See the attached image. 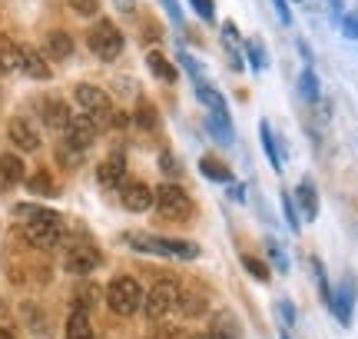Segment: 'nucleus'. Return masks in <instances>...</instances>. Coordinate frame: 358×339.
I'll use <instances>...</instances> for the list:
<instances>
[{"label": "nucleus", "instance_id": "nucleus-1", "mask_svg": "<svg viewBox=\"0 0 358 339\" xmlns=\"http://www.w3.org/2000/svg\"><path fill=\"white\" fill-rule=\"evenodd\" d=\"M13 216H24L27 226H24V236L40 249H50L60 243L64 236V223L53 209H40V207H30V203H20L13 207Z\"/></svg>", "mask_w": 358, "mask_h": 339}, {"label": "nucleus", "instance_id": "nucleus-2", "mask_svg": "<svg viewBox=\"0 0 358 339\" xmlns=\"http://www.w3.org/2000/svg\"><path fill=\"white\" fill-rule=\"evenodd\" d=\"M133 249L153 253V256H169V260H199V243L192 240H169V236H150V233H127L123 236Z\"/></svg>", "mask_w": 358, "mask_h": 339}, {"label": "nucleus", "instance_id": "nucleus-3", "mask_svg": "<svg viewBox=\"0 0 358 339\" xmlns=\"http://www.w3.org/2000/svg\"><path fill=\"white\" fill-rule=\"evenodd\" d=\"M143 296L146 293L140 289V283L133 276H116L113 283L106 286V303H110V310L116 316H133L143 306Z\"/></svg>", "mask_w": 358, "mask_h": 339}, {"label": "nucleus", "instance_id": "nucleus-4", "mask_svg": "<svg viewBox=\"0 0 358 339\" xmlns=\"http://www.w3.org/2000/svg\"><path fill=\"white\" fill-rule=\"evenodd\" d=\"M156 209L166 216V220H189L196 213V203L189 200V193L176 186V183H163L156 186Z\"/></svg>", "mask_w": 358, "mask_h": 339}, {"label": "nucleus", "instance_id": "nucleus-5", "mask_svg": "<svg viewBox=\"0 0 358 339\" xmlns=\"http://www.w3.org/2000/svg\"><path fill=\"white\" fill-rule=\"evenodd\" d=\"M87 43H90V50L96 53L100 60H116L120 53H123V34H120V27L113 24V20H96V27L90 30V37H87Z\"/></svg>", "mask_w": 358, "mask_h": 339}, {"label": "nucleus", "instance_id": "nucleus-6", "mask_svg": "<svg viewBox=\"0 0 358 339\" xmlns=\"http://www.w3.org/2000/svg\"><path fill=\"white\" fill-rule=\"evenodd\" d=\"M176 306H179V286L169 283V279L156 283V286L143 296V313H146V319H153V323H159L163 316H169Z\"/></svg>", "mask_w": 358, "mask_h": 339}, {"label": "nucleus", "instance_id": "nucleus-7", "mask_svg": "<svg viewBox=\"0 0 358 339\" xmlns=\"http://www.w3.org/2000/svg\"><path fill=\"white\" fill-rule=\"evenodd\" d=\"M73 97H77V104L83 106V113L93 117L96 123H106L110 113H113V100H110V93L100 90L96 83H77Z\"/></svg>", "mask_w": 358, "mask_h": 339}, {"label": "nucleus", "instance_id": "nucleus-8", "mask_svg": "<svg viewBox=\"0 0 358 339\" xmlns=\"http://www.w3.org/2000/svg\"><path fill=\"white\" fill-rule=\"evenodd\" d=\"M355 303H358V283H355V276L348 273V276H342V283L332 289V310L335 313V319L342 323V326H352V316H355Z\"/></svg>", "mask_w": 358, "mask_h": 339}, {"label": "nucleus", "instance_id": "nucleus-9", "mask_svg": "<svg viewBox=\"0 0 358 339\" xmlns=\"http://www.w3.org/2000/svg\"><path fill=\"white\" fill-rule=\"evenodd\" d=\"M64 130H66V146L83 153L87 146H93L96 133H100V123L93 117H87V113H77V117H70V123H66Z\"/></svg>", "mask_w": 358, "mask_h": 339}, {"label": "nucleus", "instance_id": "nucleus-10", "mask_svg": "<svg viewBox=\"0 0 358 339\" xmlns=\"http://www.w3.org/2000/svg\"><path fill=\"white\" fill-rule=\"evenodd\" d=\"M66 273H73V276H87L93 273L96 266H100V253L90 247V243H77V247H70V253H66Z\"/></svg>", "mask_w": 358, "mask_h": 339}, {"label": "nucleus", "instance_id": "nucleus-11", "mask_svg": "<svg viewBox=\"0 0 358 339\" xmlns=\"http://www.w3.org/2000/svg\"><path fill=\"white\" fill-rule=\"evenodd\" d=\"M120 196H123V207L133 209V213H146L150 207H156V190L153 186H146V183H123V190H120Z\"/></svg>", "mask_w": 358, "mask_h": 339}, {"label": "nucleus", "instance_id": "nucleus-12", "mask_svg": "<svg viewBox=\"0 0 358 339\" xmlns=\"http://www.w3.org/2000/svg\"><path fill=\"white\" fill-rule=\"evenodd\" d=\"M123 177H127V157H123V153H110V157L96 167V180H100V186H106V190L123 186Z\"/></svg>", "mask_w": 358, "mask_h": 339}, {"label": "nucleus", "instance_id": "nucleus-13", "mask_svg": "<svg viewBox=\"0 0 358 339\" xmlns=\"http://www.w3.org/2000/svg\"><path fill=\"white\" fill-rule=\"evenodd\" d=\"M295 207H299V216L302 220H319V209H322V203H319V190L312 186V180H302L299 186H295Z\"/></svg>", "mask_w": 358, "mask_h": 339}, {"label": "nucleus", "instance_id": "nucleus-14", "mask_svg": "<svg viewBox=\"0 0 358 339\" xmlns=\"http://www.w3.org/2000/svg\"><path fill=\"white\" fill-rule=\"evenodd\" d=\"M7 133H10V140H13V146L17 150H24V153H34L40 146V137H37V130H34V123L30 120H10V127H7Z\"/></svg>", "mask_w": 358, "mask_h": 339}, {"label": "nucleus", "instance_id": "nucleus-15", "mask_svg": "<svg viewBox=\"0 0 358 339\" xmlns=\"http://www.w3.org/2000/svg\"><path fill=\"white\" fill-rule=\"evenodd\" d=\"M20 70L34 80H50L53 77L50 64L43 60V53H40L37 47H20Z\"/></svg>", "mask_w": 358, "mask_h": 339}, {"label": "nucleus", "instance_id": "nucleus-16", "mask_svg": "<svg viewBox=\"0 0 358 339\" xmlns=\"http://www.w3.org/2000/svg\"><path fill=\"white\" fill-rule=\"evenodd\" d=\"M209 336L213 339H243V326H239L236 313L219 310V313L213 316V323H209Z\"/></svg>", "mask_w": 358, "mask_h": 339}, {"label": "nucleus", "instance_id": "nucleus-17", "mask_svg": "<svg viewBox=\"0 0 358 339\" xmlns=\"http://www.w3.org/2000/svg\"><path fill=\"white\" fill-rule=\"evenodd\" d=\"M43 50H47V57H53V60H70V57H73V37H70L66 30H50L47 40H43Z\"/></svg>", "mask_w": 358, "mask_h": 339}, {"label": "nucleus", "instance_id": "nucleus-18", "mask_svg": "<svg viewBox=\"0 0 358 339\" xmlns=\"http://www.w3.org/2000/svg\"><path fill=\"white\" fill-rule=\"evenodd\" d=\"M40 117H43V123H47V127L60 130V127H66V123H70V106H66L64 100L50 97V100H43V104H40Z\"/></svg>", "mask_w": 358, "mask_h": 339}, {"label": "nucleus", "instance_id": "nucleus-19", "mask_svg": "<svg viewBox=\"0 0 358 339\" xmlns=\"http://www.w3.org/2000/svg\"><path fill=\"white\" fill-rule=\"evenodd\" d=\"M196 100L209 110V113H219V117H229V104H226V97L216 90V87H209V83H196Z\"/></svg>", "mask_w": 358, "mask_h": 339}, {"label": "nucleus", "instance_id": "nucleus-20", "mask_svg": "<svg viewBox=\"0 0 358 339\" xmlns=\"http://www.w3.org/2000/svg\"><path fill=\"white\" fill-rule=\"evenodd\" d=\"M20 180H24V160L13 157V153H3L0 157V193L17 186Z\"/></svg>", "mask_w": 358, "mask_h": 339}, {"label": "nucleus", "instance_id": "nucleus-21", "mask_svg": "<svg viewBox=\"0 0 358 339\" xmlns=\"http://www.w3.org/2000/svg\"><path fill=\"white\" fill-rule=\"evenodd\" d=\"M206 130H209V137L216 140L219 146H232V140H236V130H232L229 117H219V113H206Z\"/></svg>", "mask_w": 358, "mask_h": 339}, {"label": "nucleus", "instance_id": "nucleus-22", "mask_svg": "<svg viewBox=\"0 0 358 339\" xmlns=\"http://www.w3.org/2000/svg\"><path fill=\"white\" fill-rule=\"evenodd\" d=\"M146 67H150V74H153L156 80H163V83H176V80H179L176 64H169V57H163L159 50L146 53Z\"/></svg>", "mask_w": 358, "mask_h": 339}, {"label": "nucleus", "instance_id": "nucleus-23", "mask_svg": "<svg viewBox=\"0 0 358 339\" xmlns=\"http://www.w3.org/2000/svg\"><path fill=\"white\" fill-rule=\"evenodd\" d=\"M66 339H93V326H90V313L73 306V313L66 319Z\"/></svg>", "mask_w": 358, "mask_h": 339}, {"label": "nucleus", "instance_id": "nucleus-24", "mask_svg": "<svg viewBox=\"0 0 358 339\" xmlns=\"http://www.w3.org/2000/svg\"><path fill=\"white\" fill-rule=\"evenodd\" d=\"M259 137H262V150H266L268 163H272V170L279 173L282 170V153H279V144H275V133H272V127H268V120H262L259 123Z\"/></svg>", "mask_w": 358, "mask_h": 339}, {"label": "nucleus", "instance_id": "nucleus-25", "mask_svg": "<svg viewBox=\"0 0 358 339\" xmlns=\"http://www.w3.org/2000/svg\"><path fill=\"white\" fill-rule=\"evenodd\" d=\"M176 313L186 316V319H196V316H203V313H206V296H203V293H179Z\"/></svg>", "mask_w": 358, "mask_h": 339}, {"label": "nucleus", "instance_id": "nucleus-26", "mask_svg": "<svg viewBox=\"0 0 358 339\" xmlns=\"http://www.w3.org/2000/svg\"><path fill=\"white\" fill-rule=\"evenodd\" d=\"M199 173H203L206 180H213V183H232V170L226 167V163H219L216 157L199 160Z\"/></svg>", "mask_w": 358, "mask_h": 339}, {"label": "nucleus", "instance_id": "nucleus-27", "mask_svg": "<svg viewBox=\"0 0 358 339\" xmlns=\"http://www.w3.org/2000/svg\"><path fill=\"white\" fill-rule=\"evenodd\" d=\"M299 93H302V100H308V104H319L322 87H319V74H315L312 67H306V70L299 74Z\"/></svg>", "mask_w": 358, "mask_h": 339}, {"label": "nucleus", "instance_id": "nucleus-28", "mask_svg": "<svg viewBox=\"0 0 358 339\" xmlns=\"http://www.w3.org/2000/svg\"><path fill=\"white\" fill-rule=\"evenodd\" d=\"M13 70H20V43H13V40H0V74H13Z\"/></svg>", "mask_w": 358, "mask_h": 339}, {"label": "nucleus", "instance_id": "nucleus-29", "mask_svg": "<svg viewBox=\"0 0 358 339\" xmlns=\"http://www.w3.org/2000/svg\"><path fill=\"white\" fill-rule=\"evenodd\" d=\"M245 57H249V70H256V74H262L268 67V53H266V43L262 40H245Z\"/></svg>", "mask_w": 358, "mask_h": 339}, {"label": "nucleus", "instance_id": "nucleus-30", "mask_svg": "<svg viewBox=\"0 0 358 339\" xmlns=\"http://www.w3.org/2000/svg\"><path fill=\"white\" fill-rule=\"evenodd\" d=\"M312 276H315V286H319V296L325 306H332V286H329V273H325V263L319 256H312Z\"/></svg>", "mask_w": 358, "mask_h": 339}, {"label": "nucleus", "instance_id": "nucleus-31", "mask_svg": "<svg viewBox=\"0 0 358 339\" xmlns=\"http://www.w3.org/2000/svg\"><path fill=\"white\" fill-rule=\"evenodd\" d=\"M27 190H30L34 196H57L53 177H50V173H43V170H40V173H34V177L27 180Z\"/></svg>", "mask_w": 358, "mask_h": 339}, {"label": "nucleus", "instance_id": "nucleus-32", "mask_svg": "<svg viewBox=\"0 0 358 339\" xmlns=\"http://www.w3.org/2000/svg\"><path fill=\"white\" fill-rule=\"evenodd\" d=\"M243 266H245V273L252 276V279H259V283H268V270L272 266H266V263L259 260V256H252V253H243Z\"/></svg>", "mask_w": 358, "mask_h": 339}, {"label": "nucleus", "instance_id": "nucleus-33", "mask_svg": "<svg viewBox=\"0 0 358 339\" xmlns=\"http://www.w3.org/2000/svg\"><path fill=\"white\" fill-rule=\"evenodd\" d=\"M266 253H268V263H272V270H279V273H289V256H285V249L268 236L266 240Z\"/></svg>", "mask_w": 358, "mask_h": 339}, {"label": "nucleus", "instance_id": "nucleus-34", "mask_svg": "<svg viewBox=\"0 0 358 339\" xmlns=\"http://www.w3.org/2000/svg\"><path fill=\"white\" fill-rule=\"evenodd\" d=\"M282 216H285V223H289V230L292 233H299L302 230V216H299V207H295V200L289 193H282Z\"/></svg>", "mask_w": 358, "mask_h": 339}, {"label": "nucleus", "instance_id": "nucleus-35", "mask_svg": "<svg viewBox=\"0 0 358 339\" xmlns=\"http://www.w3.org/2000/svg\"><path fill=\"white\" fill-rule=\"evenodd\" d=\"M136 123H140L143 130H153L156 123H159V117H156L153 104H140V110H136Z\"/></svg>", "mask_w": 358, "mask_h": 339}, {"label": "nucleus", "instance_id": "nucleus-36", "mask_svg": "<svg viewBox=\"0 0 358 339\" xmlns=\"http://www.w3.org/2000/svg\"><path fill=\"white\" fill-rule=\"evenodd\" d=\"M189 4H192V11L199 13L206 24H213V20H216V0H189Z\"/></svg>", "mask_w": 358, "mask_h": 339}, {"label": "nucleus", "instance_id": "nucleus-37", "mask_svg": "<svg viewBox=\"0 0 358 339\" xmlns=\"http://www.w3.org/2000/svg\"><path fill=\"white\" fill-rule=\"evenodd\" d=\"M342 34H345V40H358V11H348L342 13Z\"/></svg>", "mask_w": 358, "mask_h": 339}, {"label": "nucleus", "instance_id": "nucleus-38", "mask_svg": "<svg viewBox=\"0 0 358 339\" xmlns=\"http://www.w3.org/2000/svg\"><path fill=\"white\" fill-rule=\"evenodd\" d=\"M279 319L285 323V326H295V319H299V313H295V303L292 300H279Z\"/></svg>", "mask_w": 358, "mask_h": 339}, {"label": "nucleus", "instance_id": "nucleus-39", "mask_svg": "<svg viewBox=\"0 0 358 339\" xmlns=\"http://www.w3.org/2000/svg\"><path fill=\"white\" fill-rule=\"evenodd\" d=\"M176 57H179V64L189 70V77H196V80H203V67L196 64V57H189L186 50H176Z\"/></svg>", "mask_w": 358, "mask_h": 339}, {"label": "nucleus", "instance_id": "nucleus-40", "mask_svg": "<svg viewBox=\"0 0 358 339\" xmlns=\"http://www.w3.org/2000/svg\"><path fill=\"white\" fill-rule=\"evenodd\" d=\"M159 170H163L166 177H173V173H179V160L173 157L169 150H163V153H159Z\"/></svg>", "mask_w": 358, "mask_h": 339}, {"label": "nucleus", "instance_id": "nucleus-41", "mask_svg": "<svg viewBox=\"0 0 358 339\" xmlns=\"http://www.w3.org/2000/svg\"><path fill=\"white\" fill-rule=\"evenodd\" d=\"M272 11L285 27H292V11H289V0H272Z\"/></svg>", "mask_w": 358, "mask_h": 339}, {"label": "nucleus", "instance_id": "nucleus-42", "mask_svg": "<svg viewBox=\"0 0 358 339\" xmlns=\"http://www.w3.org/2000/svg\"><path fill=\"white\" fill-rule=\"evenodd\" d=\"M70 7L77 13H83V17H90V13L100 11V0H70Z\"/></svg>", "mask_w": 358, "mask_h": 339}, {"label": "nucleus", "instance_id": "nucleus-43", "mask_svg": "<svg viewBox=\"0 0 358 339\" xmlns=\"http://www.w3.org/2000/svg\"><path fill=\"white\" fill-rule=\"evenodd\" d=\"M189 333H182V329H176V326H166V329H156L153 333V339H186Z\"/></svg>", "mask_w": 358, "mask_h": 339}, {"label": "nucleus", "instance_id": "nucleus-44", "mask_svg": "<svg viewBox=\"0 0 358 339\" xmlns=\"http://www.w3.org/2000/svg\"><path fill=\"white\" fill-rule=\"evenodd\" d=\"M222 40H226V47L239 40V27L232 24V20H226V24H222Z\"/></svg>", "mask_w": 358, "mask_h": 339}, {"label": "nucleus", "instance_id": "nucleus-45", "mask_svg": "<svg viewBox=\"0 0 358 339\" xmlns=\"http://www.w3.org/2000/svg\"><path fill=\"white\" fill-rule=\"evenodd\" d=\"M159 4L166 7V13L173 17V20H176V24H182V7H179L176 0H159Z\"/></svg>", "mask_w": 358, "mask_h": 339}, {"label": "nucleus", "instance_id": "nucleus-46", "mask_svg": "<svg viewBox=\"0 0 358 339\" xmlns=\"http://www.w3.org/2000/svg\"><path fill=\"white\" fill-rule=\"evenodd\" d=\"M113 4H116V11H123V13H133V7H136L133 0H113Z\"/></svg>", "mask_w": 358, "mask_h": 339}, {"label": "nucleus", "instance_id": "nucleus-47", "mask_svg": "<svg viewBox=\"0 0 358 339\" xmlns=\"http://www.w3.org/2000/svg\"><path fill=\"white\" fill-rule=\"evenodd\" d=\"M329 11H332V17H338V20H342V0H329Z\"/></svg>", "mask_w": 358, "mask_h": 339}, {"label": "nucleus", "instance_id": "nucleus-48", "mask_svg": "<svg viewBox=\"0 0 358 339\" xmlns=\"http://www.w3.org/2000/svg\"><path fill=\"white\" fill-rule=\"evenodd\" d=\"M299 50H302V57H306V64H308V60H312V50H308L306 40H299Z\"/></svg>", "mask_w": 358, "mask_h": 339}, {"label": "nucleus", "instance_id": "nucleus-49", "mask_svg": "<svg viewBox=\"0 0 358 339\" xmlns=\"http://www.w3.org/2000/svg\"><path fill=\"white\" fill-rule=\"evenodd\" d=\"M186 339H213L209 333H192V336H186Z\"/></svg>", "mask_w": 358, "mask_h": 339}, {"label": "nucleus", "instance_id": "nucleus-50", "mask_svg": "<svg viewBox=\"0 0 358 339\" xmlns=\"http://www.w3.org/2000/svg\"><path fill=\"white\" fill-rule=\"evenodd\" d=\"M0 339H13V333H7V329L0 326Z\"/></svg>", "mask_w": 358, "mask_h": 339}, {"label": "nucleus", "instance_id": "nucleus-51", "mask_svg": "<svg viewBox=\"0 0 358 339\" xmlns=\"http://www.w3.org/2000/svg\"><path fill=\"white\" fill-rule=\"evenodd\" d=\"M279 339H292V336H289V333H279Z\"/></svg>", "mask_w": 358, "mask_h": 339}]
</instances>
